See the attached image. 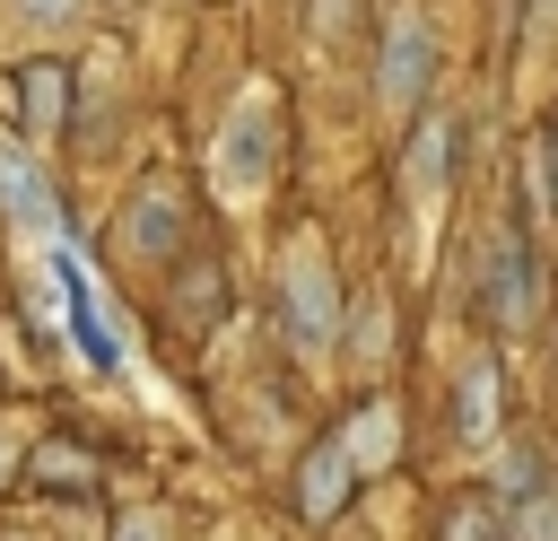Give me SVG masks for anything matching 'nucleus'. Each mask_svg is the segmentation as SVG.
Masks as SVG:
<instances>
[{
  "mask_svg": "<svg viewBox=\"0 0 558 541\" xmlns=\"http://www.w3.org/2000/svg\"><path fill=\"white\" fill-rule=\"evenodd\" d=\"M340 445H349V462H357V471H375V462H392V410L375 401V410H366V419H357V428H349Z\"/></svg>",
  "mask_w": 558,
  "mask_h": 541,
  "instance_id": "0eeeda50",
  "label": "nucleus"
},
{
  "mask_svg": "<svg viewBox=\"0 0 558 541\" xmlns=\"http://www.w3.org/2000/svg\"><path fill=\"white\" fill-rule=\"evenodd\" d=\"M78 9H87V0H17V17H26V26H70Z\"/></svg>",
  "mask_w": 558,
  "mask_h": 541,
  "instance_id": "9d476101",
  "label": "nucleus"
},
{
  "mask_svg": "<svg viewBox=\"0 0 558 541\" xmlns=\"http://www.w3.org/2000/svg\"><path fill=\"white\" fill-rule=\"evenodd\" d=\"M357 462H349V445L331 436L323 454H314V471H305V515H331V497H340V480H349Z\"/></svg>",
  "mask_w": 558,
  "mask_h": 541,
  "instance_id": "423d86ee",
  "label": "nucleus"
},
{
  "mask_svg": "<svg viewBox=\"0 0 558 541\" xmlns=\"http://www.w3.org/2000/svg\"><path fill=\"white\" fill-rule=\"evenodd\" d=\"M122 541H157V532H148V524H140V532H122Z\"/></svg>",
  "mask_w": 558,
  "mask_h": 541,
  "instance_id": "f8f14e48",
  "label": "nucleus"
},
{
  "mask_svg": "<svg viewBox=\"0 0 558 541\" xmlns=\"http://www.w3.org/2000/svg\"><path fill=\"white\" fill-rule=\"evenodd\" d=\"M488 428H497V384H488V366H480V375H471V393H462V436L480 445Z\"/></svg>",
  "mask_w": 558,
  "mask_h": 541,
  "instance_id": "6e6552de",
  "label": "nucleus"
},
{
  "mask_svg": "<svg viewBox=\"0 0 558 541\" xmlns=\"http://www.w3.org/2000/svg\"><path fill=\"white\" fill-rule=\"evenodd\" d=\"M52 113H61V70H35V79H26V122L52 131Z\"/></svg>",
  "mask_w": 558,
  "mask_h": 541,
  "instance_id": "1a4fd4ad",
  "label": "nucleus"
},
{
  "mask_svg": "<svg viewBox=\"0 0 558 541\" xmlns=\"http://www.w3.org/2000/svg\"><path fill=\"white\" fill-rule=\"evenodd\" d=\"M418 70H427V26H418V9H401L392 35H384V105H410Z\"/></svg>",
  "mask_w": 558,
  "mask_h": 541,
  "instance_id": "7ed1b4c3",
  "label": "nucleus"
},
{
  "mask_svg": "<svg viewBox=\"0 0 558 541\" xmlns=\"http://www.w3.org/2000/svg\"><path fill=\"white\" fill-rule=\"evenodd\" d=\"M279 288H288V323H296V340H305V349H323V340H331V270H323V244H314V236H296V244H288Z\"/></svg>",
  "mask_w": 558,
  "mask_h": 541,
  "instance_id": "f03ea898",
  "label": "nucleus"
},
{
  "mask_svg": "<svg viewBox=\"0 0 558 541\" xmlns=\"http://www.w3.org/2000/svg\"><path fill=\"white\" fill-rule=\"evenodd\" d=\"M0 471H9V445H0Z\"/></svg>",
  "mask_w": 558,
  "mask_h": 541,
  "instance_id": "ddd939ff",
  "label": "nucleus"
},
{
  "mask_svg": "<svg viewBox=\"0 0 558 541\" xmlns=\"http://www.w3.org/2000/svg\"><path fill=\"white\" fill-rule=\"evenodd\" d=\"M523 541H558V497H532L523 506Z\"/></svg>",
  "mask_w": 558,
  "mask_h": 541,
  "instance_id": "9b49d317",
  "label": "nucleus"
},
{
  "mask_svg": "<svg viewBox=\"0 0 558 541\" xmlns=\"http://www.w3.org/2000/svg\"><path fill=\"white\" fill-rule=\"evenodd\" d=\"M436 192H445V113L418 122V148H410V201H418V244L436 227Z\"/></svg>",
  "mask_w": 558,
  "mask_h": 541,
  "instance_id": "20e7f679",
  "label": "nucleus"
},
{
  "mask_svg": "<svg viewBox=\"0 0 558 541\" xmlns=\"http://www.w3.org/2000/svg\"><path fill=\"white\" fill-rule=\"evenodd\" d=\"M270 166H279V96H270V87H244V96L227 105L218 140H209V183H218V201L244 209V201L270 183Z\"/></svg>",
  "mask_w": 558,
  "mask_h": 541,
  "instance_id": "f257e3e1",
  "label": "nucleus"
},
{
  "mask_svg": "<svg viewBox=\"0 0 558 541\" xmlns=\"http://www.w3.org/2000/svg\"><path fill=\"white\" fill-rule=\"evenodd\" d=\"M0 192H9V209H17V227H26V236H52V192L35 183V166H26L9 140H0Z\"/></svg>",
  "mask_w": 558,
  "mask_h": 541,
  "instance_id": "39448f33",
  "label": "nucleus"
}]
</instances>
